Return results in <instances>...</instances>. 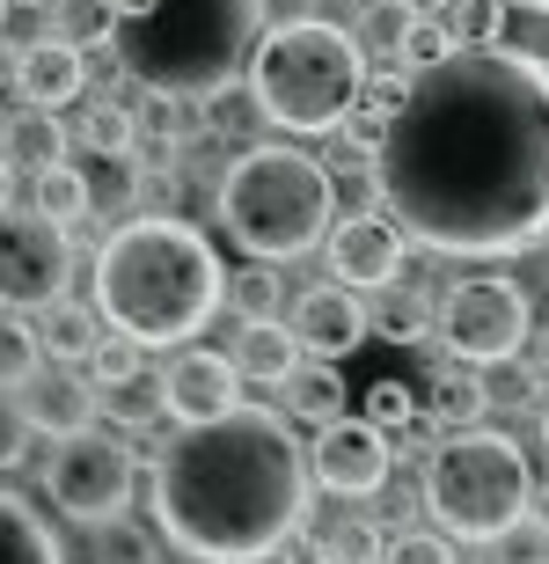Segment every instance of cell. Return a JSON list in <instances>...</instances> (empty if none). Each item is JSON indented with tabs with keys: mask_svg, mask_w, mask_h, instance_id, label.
<instances>
[{
	"mask_svg": "<svg viewBox=\"0 0 549 564\" xmlns=\"http://www.w3.org/2000/svg\"><path fill=\"white\" fill-rule=\"evenodd\" d=\"M374 198L418 250H535L549 235V59L462 44L410 74V96L374 147Z\"/></svg>",
	"mask_w": 549,
	"mask_h": 564,
	"instance_id": "1",
	"label": "cell"
},
{
	"mask_svg": "<svg viewBox=\"0 0 549 564\" xmlns=\"http://www.w3.org/2000/svg\"><path fill=\"white\" fill-rule=\"evenodd\" d=\"M154 528L190 564H272L308 528V462L286 411H228L154 455Z\"/></svg>",
	"mask_w": 549,
	"mask_h": 564,
	"instance_id": "2",
	"label": "cell"
},
{
	"mask_svg": "<svg viewBox=\"0 0 549 564\" xmlns=\"http://www.w3.org/2000/svg\"><path fill=\"white\" fill-rule=\"evenodd\" d=\"M88 279H96V315L118 337H132L140 352L190 345L220 315V293H228L220 250L176 213H140L125 228H110Z\"/></svg>",
	"mask_w": 549,
	"mask_h": 564,
	"instance_id": "3",
	"label": "cell"
},
{
	"mask_svg": "<svg viewBox=\"0 0 549 564\" xmlns=\"http://www.w3.org/2000/svg\"><path fill=\"white\" fill-rule=\"evenodd\" d=\"M264 37V0H154L147 15L118 22V66L132 88L206 104L250 74Z\"/></svg>",
	"mask_w": 549,
	"mask_h": 564,
	"instance_id": "4",
	"label": "cell"
},
{
	"mask_svg": "<svg viewBox=\"0 0 549 564\" xmlns=\"http://www.w3.org/2000/svg\"><path fill=\"white\" fill-rule=\"evenodd\" d=\"M212 213L250 264H294V257L322 250V235L338 220V176L308 147L264 140L228 162V176L212 191Z\"/></svg>",
	"mask_w": 549,
	"mask_h": 564,
	"instance_id": "5",
	"label": "cell"
},
{
	"mask_svg": "<svg viewBox=\"0 0 549 564\" xmlns=\"http://www.w3.org/2000/svg\"><path fill=\"white\" fill-rule=\"evenodd\" d=\"M366 88V44L322 15L264 22L250 52V104L264 126L286 132H338Z\"/></svg>",
	"mask_w": 549,
	"mask_h": 564,
	"instance_id": "6",
	"label": "cell"
},
{
	"mask_svg": "<svg viewBox=\"0 0 549 564\" xmlns=\"http://www.w3.org/2000/svg\"><path fill=\"white\" fill-rule=\"evenodd\" d=\"M425 506L454 543H506L535 513V469L498 425H462L425 462Z\"/></svg>",
	"mask_w": 549,
	"mask_h": 564,
	"instance_id": "7",
	"label": "cell"
},
{
	"mask_svg": "<svg viewBox=\"0 0 549 564\" xmlns=\"http://www.w3.org/2000/svg\"><path fill=\"white\" fill-rule=\"evenodd\" d=\"M528 293L513 286L506 272H476L454 279L440 293V337L462 367H513L520 345H528Z\"/></svg>",
	"mask_w": 549,
	"mask_h": 564,
	"instance_id": "8",
	"label": "cell"
},
{
	"mask_svg": "<svg viewBox=\"0 0 549 564\" xmlns=\"http://www.w3.org/2000/svg\"><path fill=\"white\" fill-rule=\"evenodd\" d=\"M44 499L59 506L66 521L81 528H103V521H125L132 506V447L103 425L59 440L52 462H44Z\"/></svg>",
	"mask_w": 549,
	"mask_h": 564,
	"instance_id": "9",
	"label": "cell"
},
{
	"mask_svg": "<svg viewBox=\"0 0 549 564\" xmlns=\"http://www.w3.org/2000/svg\"><path fill=\"white\" fill-rule=\"evenodd\" d=\"M66 228H52L44 213H0V308L8 315H44L52 301H66Z\"/></svg>",
	"mask_w": 549,
	"mask_h": 564,
	"instance_id": "10",
	"label": "cell"
},
{
	"mask_svg": "<svg viewBox=\"0 0 549 564\" xmlns=\"http://www.w3.org/2000/svg\"><path fill=\"white\" fill-rule=\"evenodd\" d=\"M322 257H330V279L352 293H388L403 279V257H410V235L388 220V213H338L330 235H322Z\"/></svg>",
	"mask_w": 549,
	"mask_h": 564,
	"instance_id": "11",
	"label": "cell"
},
{
	"mask_svg": "<svg viewBox=\"0 0 549 564\" xmlns=\"http://www.w3.org/2000/svg\"><path fill=\"white\" fill-rule=\"evenodd\" d=\"M388 462H396V447H388V433L366 419H330L316 425V447H308V477L330 491V499H374L381 484H388Z\"/></svg>",
	"mask_w": 549,
	"mask_h": 564,
	"instance_id": "12",
	"label": "cell"
},
{
	"mask_svg": "<svg viewBox=\"0 0 549 564\" xmlns=\"http://www.w3.org/2000/svg\"><path fill=\"white\" fill-rule=\"evenodd\" d=\"M366 337H374V308H366L352 286H338V279H322V286H308L294 301V345H300V359H330V367H338L344 352H360Z\"/></svg>",
	"mask_w": 549,
	"mask_h": 564,
	"instance_id": "13",
	"label": "cell"
},
{
	"mask_svg": "<svg viewBox=\"0 0 549 564\" xmlns=\"http://www.w3.org/2000/svg\"><path fill=\"white\" fill-rule=\"evenodd\" d=\"M162 397H169V411L184 425H212L228 411H242V375L212 345H176V359L162 367Z\"/></svg>",
	"mask_w": 549,
	"mask_h": 564,
	"instance_id": "14",
	"label": "cell"
},
{
	"mask_svg": "<svg viewBox=\"0 0 549 564\" xmlns=\"http://www.w3.org/2000/svg\"><path fill=\"white\" fill-rule=\"evenodd\" d=\"M15 411L30 419V433L74 440V433H88V425L103 419V397L88 389L81 367H37V375L15 389Z\"/></svg>",
	"mask_w": 549,
	"mask_h": 564,
	"instance_id": "15",
	"label": "cell"
},
{
	"mask_svg": "<svg viewBox=\"0 0 549 564\" xmlns=\"http://www.w3.org/2000/svg\"><path fill=\"white\" fill-rule=\"evenodd\" d=\"M8 82H15L22 110H52V118H59L66 104H81V96H88V59L44 30V37H30L15 52V74H8Z\"/></svg>",
	"mask_w": 549,
	"mask_h": 564,
	"instance_id": "16",
	"label": "cell"
},
{
	"mask_svg": "<svg viewBox=\"0 0 549 564\" xmlns=\"http://www.w3.org/2000/svg\"><path fill=\"white\" fill-rule=\"evenodd\" d=\"M418 403H425V419H432V425L462 433V425H484V411H491V381H484V367H462V359H447V367H432V375L418 381Z\"/></svg>",
	"mask_w": 549,
	"mask_h": 564,
	"instance_id": "17",
	"label": "cell"
},
{
	"mask_svg": "<svg viewBox=\"0 0 549 564\" xmlns=\"http://www.w3.org/2000/svg\"><path fill=\"white\" fill-rule=\"evenodd\" d=\"M228 359H234V375H242V381H264V389H278V381L300 367L294 323H278V315H256V323H242Z\"/></svg>",
	"mask_w": 549,
	"mask_h": 564,
	"instance_id": "18",
	"label": "cell"
},
{
	"mask_svg": "<svg viewBox=\"0 0 549 564\" xmlns=\"http://www.w3.org/2000/svg\"><path fill=\"white\" fill-rule=\"evenodd\" d=\"M278 397H286V419H300V425L344 419V375L330 367V359H300L294 375L278 381Z\"/></svg>",
	"mask_w": 549,
	"mask_h": 564,
	"instance_id": "19",
	"label": "cell"
},
{
	"mask_svg": "<svg viewBox=\"0 0 549 564\" xmlns=\"http://www.w3.org/2000/svg\"><path fill=\"white\" fill-rule=\"evenodd\" d=\"M0 564H66L52 521L37 506H22L15 491H0Z\"/></svg>",
	"mask_w": 549,
	"mask_h": 564,
	"instance_id": "20",
	"label": "cell"
},
{
	"mask_svg": "<svg viewBox=\"0 0 549 564\" xmlns=\"http://www.w3.org/2000/svg\"><path fill=\"white\" fill-rule=\"evenodd\" d=\"M0 154L15 169H52V162H66V126L52 118V110H15L8 126H0Z\"/></svg>",
	"mask_w": 549,
	"mask_h": 564,
	"instance_id": "21",
	"label": "cell"
},
{
	"mask_svg": "<svg viewBox=\"0 0 549 564\" xmlns=\"http://www.w3.org/2000/svg\"><path fill=\"white\" fill-rule=\"evenodd\" d=\"M294 543L308 550V564H374V557H381V543H388V535H381L374 521H352V513H344V521L300 528Z\"/></svg>",
	"mask_w": 549,
	"mask_h": 564,
	"instance_id": "22",
	"label": "cell"
},
{
	"mask_svg": "<svg viewBox=\"0 0 549 564\" xmlns=\"http://www.w3.org/2000/svg\"><path fill=\"white\" fill-rule=\"evenodd\" d=\"M30 213H44L52 228H81L88 213H96V184H88V169H74V162L37 169V198H30Z\"/></svg>",
	"mask_w": 549,
	"mask_h": 564,
	"instance_id": "23",
	"label": "cell"
},
{
	"mask_svg": "<svg viewBox=\"0 0 549 564\" xmlns=\"http://www.w3.org/2000/svg\"><path fill=\"white\" fill-rule=\"evenodd\" d=\"M96 397H103L110 433H147V425H162V419H169L162 375H132V381H118V389H96Z\"/></svg>",
	"mask_w": 549,
	"mask_h": 564,
	"instance_id": "24",
	"label": "cell"
},
{
	"mask_svg": "<svg viewBox=\"0 0 549 564\" xmlns=\"http://www.w3.org/2000/svg\"><path fill=\"white\" fill-rule=\"evenodd\" d=\"M52 37L74 44V52H103V44H118V8L110 0H52Z\"/></svg>",
	"mask_w": 549,
	"mask_h": 564,
	"instance_id": "25",
	"label": "cell"
},
{
	"mask_svg": "<svg viewBox=\"0 0 549 564\" xmlns=\"http://www.w3.org/2000/svg\"><path fill=\"white\" fill-rule=\"evenodd\" d=\"M96 337H103V330H96V315L74 308V301H52V308L37 315V345L52 352V367H81Z\"/></svg>",
	"mask_w": 549,
	"mask_h": 564,
	"instance_id": "26",
	"label": "cell"
},
{
	"mask_svg": "<svg viewBox=\"0 0 549 564\" xmlns=\"http://www.w3.org/2000/svg\"><path fill=\"white\" fill-rule=\"evenodd\" d=\"M513 0H454L447 8V37L454 44H506V30H513Z\"/></svg>",
	"mask_w": 549,
	"mask_h": 564,
	"instance_id": "27",
	"label": "cell"
},
{
	"mask_svg": "<svg viewBox=\"0 0 549 564\" xmlns=\"http://www.w3.org/2000/svg\"><path fill=\"white\" fill-rule=\"evenodd\" d=\"M242 323H256V315H278V301H286V279L272 272V264H242V272H228V293H220Z\"/></svg>",
	"mask_w": 549,
	"mask_h": 564,
	"instance_id": "28",
	"label": "cell"
},
{
	"mask_svg": "<svg viewBox=\"0 0 549 564\" xmlns=\"http://www.w3.org/2000/svg\"><path fill=\"white\" fill-rule=\"evenodd\" d=\"M44 367V345H37V323L0 308V389H22V381Z\"/></svg>",
	"mask_w": 549,
	"mask_h": 564,
	"instance_id": "29",
	"label": "cell"
},
{
	"mask_svg": "<svg viewBox=\"0 0 549 564\" xmlns=\"http://www.w3.org/2000/svg\"><path fill=\"white\" fill-rule=\"evenodd\" d=\"M81 140L103 154V162H125L132 147H140V110L132 104H96L88 110V126H81Z\"/></svg>",
	"mask_w": 549,
	"mask_h": 564,
	"instance_id": "30",
	"label": "cell"
},
{
	"mask_svg": "<svg viewBox=\"0 0 549 564\" xmlns=\"http://www.w3.org/2000/svg\"><path fill=\"white\" fill-rule=\"evenodd\" d=\"M81 375H88V389H118V381H132V375H147V359H140V345H132V337L103 330V337H96V345H88V359H81Z\"/></svg>",
	"mask_w": 549,
	"mask_h": 564,
	"instance_id": "31",
	"label": "cell"
},
{
	"mask_svg": "<svg viewBox=\"0 0 549 564\" xmlns=\"http://www.w3.org/2000/svg\"><path fill=\"white\" fill-rule=\"evenodd\" d=\"M366 425H381V433H403L410 419H425V403H418V389L410 381H396V375H381L374 389H366V411H360Z\"/></svg>",
	"mask_w": 549,
	"mask_h": 564,
	"instance_id": "32",
	"label": "cell"
},
{
	"mask_svg": "<svg viewBox=\"0 0 549 564\" xmlns=\"http://www.w3.org/2000/svg\"><path fill=\"white\" fill-rule=\"evenodd\" d=\"M447 52H462V44L447 37V22H410V37L396 44V66L403 74H425V66H440Z\"/></svg>",
	"mask_w": 549,
	"mask_h": 564,
	"instance_id": "33",
	"label": "cell"
},
{
	"mask_svg": "<svg viewBox=\"0 0 549 564\" xmlns=\"http://www.w3.org/2000/svg\"><path fill=\"white\" fill-rule=\"evenodd\" d=\"M374 564H454V543L447 535H425V528H403V535L381 543Z\"/></svg>",
	"mask_w": 549,
	"mask_h": 564,
	"instance_id": "34",
	"label": "cell"
},
{
	"mask_svg": "<svg viewBox=\"0 0 549 564\" xmlns=\"http://www.w3.org/2000/svg\"><path fill=\"white\" fill-rule=\"evenodd\" d=\"M352 37H360V44H381V52H396V44L410 37V15H403L396 0H374V8L360 15V30H352Z\"/></svg>",
	"mask_w": 549,
	"mask_h": 564,
	"instance_id": "35",
	"label": "cell"
},
{
	"mask_svg": "<svg viewBox=\"0 0 549 564\" xmlns=\"http://www.w3.org/2000/svg\"><path fill=\"white\" fill-rule=\"evenodd\" d=\"M103 564H154V535L132 521H103Z\"/></svg>",
	"mask_w": 549,
	"mask_h": 564,
	"instance_id": "36",
	"label": "cell"
},
{
	"mask_svg": "<svg viewBox=\"0 0 549 564\" xmlns=\"http://www.w3.org/2000/svg\"><path fill=\"white\" fill-rule=\"evenodd\" d=\"M374 330L388 337V345H418V337H425V308H418V301H388V308L374 315Z\"/></svg>",
	"mask_w": 549,
	"mask_h": 564,
	"instance_id": "37",
	"label": "cell"
},
{
	"mask_svg": "<svg viewBox=\"0 0 549 564\" xmlns=\"http://www.w3.org/2000/svg\"><path fill=\"white\" fill-rule=\"evenodd\" d=\"M30 440H37V433H30V419H22L15 403H0V469H15V462L30 455Z\"/></svg>",
	"mask_w": 549,
	"mask_h": 564,
	"instance_id": "38",
	"label": "cell"
},
{
	"mask_svg": "<svg viewBox=\"0 0 549 564\" xmlns=\"http://www.w3.org/2000/svg\"><path fill=\"white\" fill-rule=\"evenodd\" d=\"M140 132H147V140H176V132H184V104H176V96H147Z\"/></svg>",
	"mask_w": 549,
	"mask_h": 564,
	"instance_id": "39",
	"label": "cell"
},
{
	"mask_svg": "<svg viewBox=\"0 0 549 564\" xmlns=\"http://www.w3.org/2000/svg\"><path fill=\"white\" fill-rule=\"evenodd\" d=\"M396 8H403V15H410V22H440L447 8H454V0H396Z\"/></svg>",
	"mask_w": 549,
	"mask_h": 564,
	"instance_id": "40",
	"label": "cell"
},
{
	"mask_svg": "<svg viewBox=\"0 0 549 564\" xmlns=\"http://www.w3.org/2000/svg\"><path fill=\"white\" fill-rule=\"evenodd\" d=\"M8 198H15V162L0 154V213H8Z\"/></svg>",
	"mask_w": 549,
	"mask_h": 564,
	"instance_id": "41",
	"label": "cell"
},
{
	"mask_svg": "<svg viewBox=\"0 0 549 564\" xmlns=\"http://www.w3.org/2000/svg\"><path fill=\"white\" fill-rule=\"evenodd\" d=\"M110 8H118V22H132V15H147L154 0H110Z\"/></svg>",
	"mask_w": 549,
	"mask_h": 564,
	"instance_id": "42",
	"label": "cell"
},
{
	"mask_svg": "<svg viewBox=\"0 0 549 564\" xmlns=\"http://www.w3.org/2000/svg\"><path fill=\"white\" fill-rule=\"evenodd\" d=\"M513 8H535V15H549V0H513Z\"/></svg>",
	"mask_w": 549,
	"mask_h": 564,
	"instance_id": "43",
	"label": "cell"
},
{
	"mask_svg": "<svg viewBox=\"0 0 549 564\" xmlns=\"http://www.w3.org/2000/svg\"><path fill=\"white\" fill-rule=\"evenodd\" d=\"M520 564H549V550H535V557H520Z\"/></svg>",
	"mask_w": 549,
	"mask_h": 564,
	"instance_id": "44",
	"label": "cell"
},
{
	"mask_svg": "<svg viewBox=\"0 0 549 564\" xmlns=\"http://www.w3.org/2000/svg\"><path fill=\"white\" fill-rule=\"evenodd\" d=\"M0 22H8V0H0Z\"/></svg>",
	"mask_w": 549,
	"mask_h": 564,
	"instance_id": "45",
	"label": "cell"
},
{
	"mask_svg": "<svg viewBox=\"0 0 549 564\" xmlns=\"http://www.w3.org/2000/svg\"><path fill=\"white\" fill-rule=\"evenodd\" d=\"M542 433H549V425H542Z\"/></svg>",
	"mask_w": 549,
	"mask_h": 564,
	"instance_id": "46",
	"label": "cell"
}]
</instances>
